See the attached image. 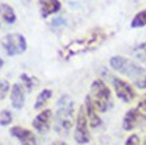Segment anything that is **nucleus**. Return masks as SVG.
I'll return each mask as SVG.
<instances>
[{
	"label": "nucleus",
	"instance_id": "nucleus-16",
	"mask_svg": "<svg viewBox=\"0 0 146 145\" xmlns=\"http://www.w3.org/2000/svg\"><path fill=\"white\" fill-rule=\"evenodd\" d=\"M134 54H135V57H137L139 61L146 62V43L139 44V46L135 48Z\"/></svg>",
	"mask_w": 146,
	"mask_h": 145
},
{
	"label": "nucleus",
	"instance_id": "nucleus-12",
	"mask_svg": "<svg viewBox=\"0 0 146 145\" xmlns=\"http://www.w3.org/2000/svg\"><path fill=\"white\" fill-rule=\"evenodd\" d=\"M86 110H87V117H89V121H90V126L97 128L101 124V118L95 113V106H94L90 97H86Z\"/></svg>",
	"mask_w": 146,
	"mask_h": 145
},
{
	"label": "nucleus",
	"instance_id": "nucleus-10",
	"mask_svg": "<svg viewBox=\"0 0 146 145\" xmlns=\"http://www.w3.org/2000/svg\"><path fill=\"white\" fill-rule=\"evenodd\" d=\"M40 13L43 18H47L51 13H55L60 9V1L59 0H39Z\"/></svg>",
	"mask_w": 146,
	"mask_h": 145
},
{
	"label": "nucleus",
	"instance_id": "nucleus-5",
	"mask_svg": "<svg viewBox=\"0 0 146 145\" xmlns=\"http://www.w3.org/2000/svg\"><path fill=\"white\" fill-rule=\"evenodd\" d=\"M74 137H75V141L79 142V144H86V142H89V140H90L89 130H87V118H86V116H84L83 109L79 110Z\"/></svg>",
	"mask_w": 146,
	"mask_h": 145
},
{
	"label": "nucleus",
	"instance_id": "nucleus-17",
	"mask_svg": "<svg viewBox=\"0 0 146 145\" xmlns=\"http://www.w3.org/2000/svg\"><path fill=\"white\" fill-rule=\"evenodd\" d=\"M12 121V114L9 113L8 110H3L0 112V125H9Z\"/></svg>",
	"mask_w": 146,
	"mask_h": 145
},
{
	"label": "nucleus",
	"instance_id": "nucleus-3",
	"mask_svg": "<svg viewBox=\"0 0 146 145\" xmlns=\"http://www.w3.org/2000/svg\"><path fill=\"white\" fill-rule=\"evenodd\" d=\"M110 65L114 70L119 71L122 74H126L129 77H139L143 75V69L141 66H138L133 62H130L129 59L123 57H113L110 59Z\"/></svg>",
	"mask_w": 146,
	"mask_h": 145
},
{
	"label": "nucleus",
	"instance_id": "nucleus-13",
	"mask_svg": "<svg viewBox=\"0 0 146 145\" xmlns=\"http://www.w3.org/2000/svg\"><path fill=\"white\" fill-rule=\"evenodd\" d=\"M0 15H1V18L4 19V22L7 23H15V20H16L15 11L7 3H0Z\"/></svg>",
	"mask_w": 146,
	"mask_h": 145
},
{
	"label": "nucleus",
	"instance_id": "nucleus-2",
	"mask_svg": "<svg viewBox=\"0 0 146 145\" xmlns=\"http://www.w3.org/2000/svg\"><path fill=\"white\" fill-rule=\"evenodd\" d=\"M91 101L95 109L99 112H106L110 105V90L102 81H95L91 86Z\"/></svg>",
	"mask_w": 146,
	"mask_h": 145
},
{
	"label": "nucleus",
	"instance_id": "nucleus-20",
	"mask_svg": "<svg viewBox=\"0 0 146 145\" xmlns=\"http://www.w3.org/2000/svg\"><path fill=\"white\" fill-rule=\"evenodd\" d=\"M125 145H141V142H139L138 136L133 134V136H130L127 138V141H126V144H125Z\"/></svg>",
	"mask_w": 146,
	"mask_h": 145
},
{
	"label": "nucleus",
	"instance_id": "nucleus-25",
	"mask_svg": "<svg viewBox=\"0 0 146 145\" xmlns=\"http://www.w3.org/2000/svg\"><path fill=\"white\" fill-rule=\"evenodd\" d=\"M1 66H3V59L0 58V69H1Z\"/></svg>",
	"mask_w": 146,
	"mask_h": 145
},
{
	"label": "nucleus",
	"instance_id": "nucleus-21",
	"mask_svg": "<svg viewBox=\"0 0 146 145\" xmlns=\"http://www.w3.org/2000/svg\"><path fill=\"white\" fill-rule=\"evenodd\" d=\"M66 24V20L63 18H56L52 20V26L54 27H59V26H64Z\"/></svg>",
	"mask_w": 146,
	"mask_h": 145
},
{
	"label": "nucleus",
	"instance_id": "nucleus-23",
	"mask_svg": "<svg viewBox=\"0 0 146 145\" xmlns=\"http://www.w3.org/2000/svg\"><path fill=\"white\" fill-rule=\"evenodd\" d=\"M139 108H141V109H143V110H146V97L142 100L141 102H139Z\"/></svg>",
	"mask_w": 146,
	"mask_h": 145
},
{
	"label": "nucleus",
	"instance_id": "nucleus-15",
	"mask_svg": "<svg viewBox=\"0 0 146 145\" xmlns=\"http://www.w3.org/2000/svg\"><path fill=\"white\" fill-rule=\"evenodd\" d=\"M146 24V9L138 12L135 16H134L133 22H131V27L133 28H137V27H143Z\"/></svg>",
	"mask_w": 146,
	"mask_h": 145
},
{
	"label": "nucleus",
	"instance_id": "nucleus-24",
	"mask_svg": "<svg viewBox=\"0 0 146 145\" xmlns=\"http://www.w3.org/2000/svg\"><path fill=\"white\" fill-rule=\"evenodd\" d=\"M54 145H66V144H64V142H55Z\"/></svg>",
	"mask_w": 146,
	"mask_h": 145
},
{
	"label": "nucleus",
	"instance_id": "nucleus-11",
	"mask_svg": "<svg viewBox=\"0 0 146 145\" xmlns=\"http://www.w3.org/2000/svg\"><path fill=\"white\" fill-rule=\"evenodd\" d=\"M11 102L12 106L15 109H22L23 104H24V93L23 89L19 84L13 85L12 86V92H11Z\"/></svg>",
	"mask_w": 146,
	"mask_h": 145
},
{
	"label": "nucleus",
	"instance_id": "nucleus-9",
	"mask_svg": "<svg viewBox=\"0 0 146 145\" xmlns=\"http://www.w3.org/2000/svg\"><path fill=\"white\" fill-rule=\"evenodd\" d=\"M51 117H52V112L51 110H44V112H42L40 114L36 116V118L34 120V128H35L38 132L40 133H44L48 130L50 128V122H51Z\"/></svg>",
	"mask_w": 146,
	"mask_h": 145
},
{
	"label": "nucleus",
	"instance_id": "nucleus-6",
	"mask_svg": "<svg viewBox=\"0 0 146 145\" xmlns=\"http://www.w3.org/2000/svg\"><path fill=\"white\" fill-rule=\"evenodd\" d=\"M113 82H114V89H115V93H117L118 98H121L125 102L133 101V98L135 97V93H134V90L131 89L130 85L118 78H114Z\"/></svg>",
	"mask_w": 146,
	"mask_h": 145
},
{
	"label": "nucleus",
	"instance_id": "nucleus-7",
	"mask_svg": "<svg viewBox=\"0 0 146 145\" xmlns=\"http://www.w3.org/2000/svg\"><path fill=\"white\" fill-rule=\"evenodd\" d=\"M146 121V116H143L138 109H131L129 110L123 118V129L125 130H131L134 128H137L138 125H141L142 122Z\"/></svg>",
	"mask_w": 146,
	"mask_h": 145
},
{
	"label": "nucleus",
	"instance_id": "nucleus-19",
	"mask_svg": "<svg viewBox=\"0 0 146 145\" xmlns=\"http://www.w3.org/2000/svg\"><path fill=\"white\" fill-rule=\"evenodd\" d=\"M20 78H22V81L24 82V85L27 86V90H28V92H31V89H32V82H34V81H32V79L30 78V77H28L27 74H22V75H20Z\"/></svg>",
	"mask_w": 146,
	"mask_h": 145
},
{
	"label": "nucleus",
	"instance_id": "nucleus-22",
	"mask_svg": "<svg viewBox=\"0 0 146 145\" xmlns=\"http://www.w3.org/2000/svg\"><path fill=\"white\" fill-rule=\"evenodd\" d=\"M137 86H138V88H141V89L146 88V75H145V78H142V79H139V81H137Z\"/></svg>",
	"mask_w": 146,
	"mask_h": 145
},
{
	"label": "nucleus",
	"instance_id": "nucleus-14",
	"mask_svg": "<svg viewBox=\"0 0 146 145\" xmlns=\"http://www.w3.org/2000/svg\"><path fill=\"white\" fill-rule=\"evenodd\" d=\"M50 97H51V90H48V89L43 90V92L38 96V98H36L35 109H40V108H43V105H44L46 102L50 100Z\"/></svg>",
	"mask_w": 146,
	"mask_h": 145
},
{
	"label": "nucleus",
	"instance_id": "nucleus-4",
	"mask_svg": "<svg viewBox=\"0 0 146 145\" xmlns=\"http://www.w3.org/2000/svg\"><path fill=\"white\" fill-rule=\"evenodd\" d=\"M1 46L5 48L8 55H18L26 51V38L20 34H8L1 39Z\"/></svg>",
	"mask_w": 146,
	"mask_h": 145
},
{
	"label": "nucleus",
	"instance_id": "nucleus-1",
	"mask_svg": "<svg viewBox=\"0 0 146 145\" xmlns=\"http://www.w3.org/2000/svg\"><path fill=\"white\" fill-rule=\"evenodd\" d=\"M72 102L67 96L59 101V110L55 117V129L59 133H67L72 125Z\"/></svg>",
	"mask_w": 146,
	"mask_h": 145
},
{
	"label": "nucleus",
	"instance_id": "nucleus-26",
	"mask_svg": "<svg viewBox=\"0 0 146 145\" xmlns=\"http://www.w3.org/2000/svg\"><path fill=\"white\" fill-rule=\"evenodd\" d=\"M145 145H146V144H145Z\"/></svg>",
	"mask_w": 146,
	"mask_h": 145
},
{
	"label": "nucleus",
	"instance_id": "nucleus-8",
	"mask_svg": "<svg viewBox=\"0 0 146 145\" xmlns=\"http://www.w3.org/2000/svg\"><path fill=\"white\" fill-rule=\"evenodd\" d=\"M11 134L18 138L22 145H36V138L31 130L23 129L20 126H15L11 129Z\"/></svg>",
	"mask_w": 146,
	"mask_h": 145
},
{
	"label": "nucleus",
	"instance_id": "nucleus-18",
	"mask_svg": "<svg viewBox=\"0 0 146 145\" xmlns=\"http://www.w3.org/2000/svg\"><path fill=\"white\" fill-rule=\"evenodd\" d=\"M9 90V85L7 81H0V100H3Z\"/></svg>",
	"mask_w": 146,
	"mask_h": 145
}]
</instances>
